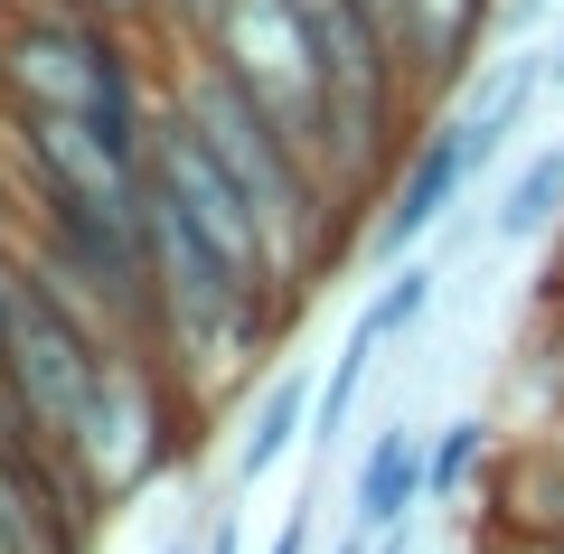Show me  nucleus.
Masks as SVG:
<instances>
[{"label": "nucleus", "mask_w": 564, "mask_h": 554, "mask_svg": "<svg viewBox=\"0 0 564 554\" xmlns=\"http://www.w3.org/2000/svg\"><path fill=\"white\" fill-rule=\"evenodd\" d=\"M161 104L245 178V198H254L263 226H273V254H282V282H292V292H311V282L358 245V217L329 198L321 160H311L302 141H292L254 95H245V76L217 57V47L161 57Z\"/></svg>", "instance_id": "f257e3e1"}, {"label": "nucleus", "mask_w": 564, "mask_h": 554, "mask_svg": "<svg viewBox=\"0 0 564 554\" xmlns=\"http://www.w3.org/2000/svg\"><path fill=\"white\" fill-rule=\"evenodd\" d=\"M217 57L236 66L245 95L302 141V151L321 160V178H329V66H321V47H311L302 10H292V0H236L226 29H217ZM329 198H339V188H329Z\"/></svg>", "instance_id": "f03ea898"}, {"label": "nucleus", "mask_w": 564, "mask_h": 554, "mask_svg": "<svg viewBox=\"0 0 564 554\" xmlns=\"http://www.w3.org/2000/svg\"><path fill=\"white\" fill-rule=\"evenodd\" d=\"M104 526V498L85 489L76 460L47 442L0 433V554H85Z\"/></svg>", "instance_id": "7ed1b4c3"}, {"label": "nucleus", "mask_w": 564, "mask_h": 554, "mask_svg": "<svg viewBox=\"0 0 564 554\" xmlns=\"http://www.w3.org/2000/svg\"><path fill=\"white\" fill-rule=\"evenodd\" d=\"M470 178H480V151H470L462 113H443L433 132L404 141L395 178H386V198H377V226H367V254H377V263H404L414 245H433V226L470 198Z\"/></svg>", "instance_id": "20e7f679"}, {"label": "nucleus", "mask_w": 564, "mask_h": 554, "mask_svg": "<svg viewBox=\"0 0 564 554\" xmlns=\"http://www.w3.org/2000/svg\"><path fill=\"white\" fill-rule=\"evenodd\" d=\"M489 526H499V545H555L564 535V423L527 433L489 470Z\"/></svg>", "instance_id": "39448f33"}, {"label": "nucleus", "mask_w": 564, "mask_h": 554, "mask_svg": "<svg viewBox=\"0 0 564 554\" xmlns=\"http://www.w3.org/2000/svg\"><path fill=\"white\" fill-rule=\"evenodd\" d=\"M499 29V0H414L404 10V76H414V95H452V85H470V57H480V39Z\"/></svg>", "instance_id": "423d86ee"}, {"label": "nucleus", "mask_w": 564, "mask_h": 554, "mask_svg": "<svg viewBox=\"0 0 564 554\" xmlns=\"http://www.w3.org/2000/svg\"><path fill=\"white\" fill-rule=\"evenodd\" d=\"M545 95H555V57H545V47H518V57H499V66H489V76L462 95V132H470V151H480V170L527 132V122H536V104H545Z\"/></svg>", "instance_id": "0eeeda50"}, {"label": "nucleus", "mask_w": 564, "mask_h": 554, "mask_svg": "<svg viewBox=\"0 0 564 554\" xmlns=\"http://www.w3.org/2000/svg\"><path fill=\"white\" fill-rule=\"evenodd\" d=\"M423 508V433L414 423H386L358 460V489H348V526L358 535H386Z\"/></svg>", "instance_id": "6e6552de"}, {"label": "nucleus", "mask_w": 564, "mask_h": 554, "mask_svg": "<svg viewBox=\"0 0 564 554\" xmlns=\"http://www.w3.org/2000/svg\"><path fill=\"white\" fill-rule=\"evenodd\" d=\"M311 404H321V377L311 367H273L254 414H245V433H236V479H263L292 442H311Z\"/></svg>", "instance_id": "1a4fd4ad"}, {"label": "nucleus", "mask_w": 564, "mask_h": 554, "mask_svg": "<svg viewBox=\"0 0 564 554\" xmlns=\"http://www.w3.org/2000/svg\"><path fill=\"white\" fill-rule=\"evenodd\" d=\"M564 226V141L527 151L518 170L499 178V207H489V236L499 245H545Z\"/></svg>", "instance_id": "9d476101"}, {"label": "nucleus", "mask_w": 564, "mask_h": 554, "mask_svg": "<svg viewBox=\"0 0 564 554\" xmlns=\"http://www.w3.org/2000/svg\"><path fill=\"white\" fill-rule=\"evenodd\" d=\"M443 273H452V254H404V263H386V282L367 292V311L348 319V329H358L367 348H395V338L423 329V311L443 301Z\"/></svg>", "instance_id": "9b49d317"}, {"label": "nucleus", "mask_w": 564, "mask_h": 554, "mask_svg": "<svg viewBox=\"0 0 564 554\" xmlns=\"http://www.w3.org/2000/svg\"><path fill=\"white\" fill-rule=\"evenodd\" d=\"M480 470H489V423H480V414L423 433V498H433V508L462 498V489H480Z\"/></svg>", "instance_id": "f8f14e48"}, {"label": "nucleus", "mask_w": 564, "mask_h": 554, "mask_svg": "<svg viewBox=\"0 0 564 554\" xmlns=\"http://www.w3.org/2000/svg\"><path fill=\"white\" fill-rule=\"evenodd\" d=\"M226 10L236 0H161V57H188V47H217V29H226Z\"/></svg>", "instance_id": "ddd939ff"}, {"label": "nucleus", "mask_w": 564, "mask_h": 554, "mask_svg": "<svg viewBox=\"0 0 564 554\" xmlns=\"http://www.w3.org/2000/svg\"><path fill=\"white\" fill-rule=\"evenodd\" d=\"M76 10L104 20V29H122V39H141V47L161 39V0H76Z\"/></svg>", "instance_id": "4468645a"}, {"label": "nucleus", "mask_w": 564, "mask_h": 554, "mask_svg": "<svg viewBox=\"0 0 564 554\" xmlns=\"http://www.w3.org/2000/svg\"><path fill=\"white\" fill-rule=\"evenodd\" d=\"M20 236H10V226H0V338H10V292H20Z\"/></svg>", "instance_id": "2eb2a0df"}, {"label": "nucleus", "mask_w": 564, "mask_h": 554, "mask_svg": "<svg viewBox=\"0 0 564 554\" xmlns=\"http://www.w3.org/2000/svg\"><path fill=\"white\" fill-rule=\"evenodd\" d=\"M358 10H367V20H377V29H386V39H395V47H404V10H414V0H358Z\"/></svg>", "instance_id": "dca6fc26"}, {"label": "nucleus", "mask_w": 564, "mask_h": 554, "mask_svg": "<svg viewBox=\"0 0 564 554\" xmlns=\"http://www.w3.org/2000/svg\"><path fill=\"white\" fill-rule=\"evenodd\" d=\"M273 554H311V508H292V517H282V535H273Z\"/></svg>", "instance_id": "f3484780"}, {"label": "nucleus", "mask_w": 564, "mask_h": 554, "mask_svg": "<svg viewBox=\"0 0 564 554\" xmlns=\"http://www.w3.org/2000/svg\"><path fill=\"white\" fill-rule=\"evenodd\" d=\"M0 226H10V236H29V207H20V178L0 170Z\"/></svg>", "instance_id": "a211bd4d"}, {"label": "nucleus", "mask_w": 564, "mask_h": 554, "mask_svg": "<svg viewBox=\"0 0 564 554\" xmlns=\"http://www.w3.org/2000/svg\"><path fill=\"white\" fill-rule=\"evenodd\" d=\"M198 554H236V517H217V526L198 535Z\"/></svg>", "instance_id": "6ab92c4d"}, {"label": "nucleus", "mask_w": 564, "mask_h": 554, "mask_svg": "<svg viewBox=\"0 0 564 554\" xmlns=\"http://www.w3.org/2000/svg\"><path fill=\"white\" fill-rule=\"evenodd\" d=\"M151 554H198V535H161V545H151Z\"/></svg>", "instance_id": "aec40b11"}, {"label": "nucleus", "mask_w": 564, "mask_h": 554, "mask_svg": "<svg viewBox=\"0 0 564 554\" xmlns=\"http://www.w3.org/2000/svg\"><path fill=\"white\" fill-rule=\"evenodd\" d=\"M536 10H555V0H518V10H499V20H536Z\"/></svg>", "instance_id": "412c9836"}, {"label": "nucleus", "mask_w": 564, "mask_h": 554, "mask_svg": "<svg viewBox=\"0 0 564 554\" xmlns=\"http://www.w3.org/2000/svg\"><path fill=\"white\" fill-rule=\"evenodd\" d=\"M339 554H367V535H358V526H348V535H339Z\"/></svg>", "instance_id": "4be33fe9"}, {"label": "nucleus", "mask_w": 564, "mask_h": 554, "mask_svg": "<svg viewBox=\"0 0 564 554\" xmlns=\"http://www.w3.org/2000/svg\"><path fill=\"white\" fill-rule=\"evenodd\" d=\"M545 57H555V85H564V39H555V47H545Z\"/></svg>", "instance_id": "5701e85b"}]
</instances>
